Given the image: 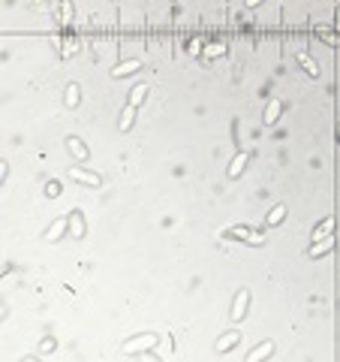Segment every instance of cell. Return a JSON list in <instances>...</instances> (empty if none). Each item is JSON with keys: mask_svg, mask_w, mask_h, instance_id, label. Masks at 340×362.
Instances as JSON below:
<instances>
[{"mask_svg": "<svg viewBox=\"0 0 340 362\" xmlns=\"http://www.w3.org/2000/svg\"><path fill=\"white\" fill-rule=\"evenodd\" d=\"M154 344H157L154 335H139V338H133V341L124 344V353H142V350H150Z\"/></svg>", "mask_w": 340, "mask_h": 362, "instance_id": "6da1fadb", "label": "cell"}, {"mask_svg": "<svg viewBox=\"0 0 340 362\" xmlns=\"http://www.w3.org/2000/svg\"><path fill=\"white\" fill-rule=\"evenodd\" d=\"M229 236L244 239V241H250V244H262V241H265L259 233H253V230H247V227H232V230H229Z\"/></svg>", "mask_w": 340, "mask_h": 362, "instance_id": "7a4b0ae2", "label": "cell"}, {"mask_svg": "<svg viewBox=\"0 0 340 362\" xmlns=\"http://www.w3.org/2000/svg\"><path fill=\"white\" fill-rule=\"evenodd\" d=\"M69 178H72V181H82V184H91V187H97V184H99V175L85 172V169H69Z\"/></svg>", "mask_w": 340, "mask_h": 362, "instance_id": "3957f363", "label": "cell"}, {"mask_svg": "<svg viewBox=\"0 0 340 362\" xmlns=\"http://www.w3.org/2000/svg\"><path fill=\"white\" fill-rule=\"evenodd\" d=\"M334 247V239L331 236H325V239H316V244L310 247V257H322V253H328Z\"/></svg>", "mask_w": 340, "mask_h": 362, "instance_id": "277c9868", "label": "cell"}, {"mask_svg": "<svg viewBox=\"0 0 340 362\" xmlns=\"http://www.w3.org/2000/svg\"><path fill=\"white\" fill-rule=\"evenodd\" d=\"M247 290H241L238 299H235V308H232V320H244V311H247Z\"/></svg>", "mask_w": 340, "mask_h": 362, "instance_id": "5b68a950", "label": "cell"}, {"mask_svg": "<svg viewBox=\"0 0 340 362\" xmlns=\"http://www.w3.org/2000/svg\"><path fill=\"white\" fill-rule=\"evenodd\" d=\"M280 112H283V103H280V100H271L268 109H265V124H277Z\"/></svg>", "mask_w": 340, "mask_h": 362, "instance_id": "8992f818", "label": "cell"}, {"mask_svg": "<svg viewBox=\"0 0 340 362\" xmlns=\"http://www.w3.org/2000/svg\"><path fill=\"white\" fill-rule=\"evenodd\" d=\"M295 58H298V63L304 66V69L310 72V76H319V66H316V60H313L310 55H304V52H295Z\"/></svg>", "mask_w": 340, "mask_h": 362, "instance_id": "52a82bcc", "label": "cell"}, {"mask_svg": "<svg viewBox=\"0 0 340 362\" xmlns=\"http://www.w3.org/2000/svg\"><path fill=\"white\" fill-rule=\"evenodd\" d=\"M66 145H69V151L75 154V160H85V157H88V148L82 145V139H75V136H72V139H66Z\"/></svg>", "mask_w": 340, "mask_h": 362, "instance_id": "ba28073f", "label": "cell"}, {"mask_svg": "<svg viewBox=\"0 0 340 362\" xmlns=\"http://www.w3.org/2000/svg\"><path fill=\"white\" fill-rule=\"evenodd\" d=\"M244 166H247V154L241 151V154H235V160H232V166H229V178H238V175L244 172Z\"/></svg>", "mask_w": 340, "mask_h": 362, "instance_id": "9c48e42d", "label": "cell"}, {"mask_svg": "<svg viewBox=\"0 0 340 362\" xmlns=\"http://www.w3.org/2000/svg\"><path fill=\"white\" fill-rule=\"evenodd\" d=\"M238 338H241L238 332H229V335H223V341H217V350H220V353H226V350H232V347L238 344Z\"/></svg>", "mask_w": 340, "mask_h": 362, "instance_id": "30bf717a", "label": "cell"}, {"mask_svg": "<svg viewBox=\"0 0 340 362\" xmlns=\"http://www.w3.org/2000/svg\"><path fill=\"white\" fill-rule=\"evenodd\" d=\"M139 66H142V60H127V63H121V66H115V72H111V76H118V79H121V76H130V72L139 69Z\"/></svg>", "mask_w": 340, "mask_h": 362, "instance_id": "8fae6325", "label": "cell"}, {"mask_svg": "<svg viewBox=\"0 0 340 362\" xmlns=\"http://www.w3.org/2000/svg\"><path fill=\"white\" fill-rule=\"evenodd\" d=\"M136 109H139V106H133V103H130V106L124 109V115H121V130H130V127H133V118H136Z\"/></svg>", "mask_w": 340, "mask_h": 362, "instance_id": "7c38bea8", "label": "cell"}, {"mask_svg": "<svg viewBox=\"0 0 340 362\" xmlns=\"http://www.w3.org/2000/svg\"><path fill=\"white\" fill-rule=\"evenodd\" d=\"M271 350H274V344H271V341H265V344H259L256 350H250V356H247V359H250V362H253V359H262V356H268Z\"/></svg>", "mask_w": 340, "mask_h": 362, "instance_id": "4fadbf2b", "label": "cell"}, {"mask_svg": "<svg viewBox=\"0 0 340 362\" xmlns=\"http://www.w3.org/2000/svg\"><path fill=\"white\" fill-rule=\"evenodd\" d=\"M63 230H66V221L60 217V221H57V224H54V227L46 233V239H49V241H54V239H60V236H63Z\"/></svg>", "mask_w": 340, "mask_h": 362, "instance_id": "5bb4252c", "label": "cell"}, {"mask_svg": "<svg viewBox=\"0 0 340 362\" xmlns=\"http://www.w3.org/2000/svg\"><path fill=\"white\" fill-rule=\"evenodd\" d=\"M145 94H147V88H145V85H136V88H133V94H130V103H133V106H142Z\"/></svg>", "mask_w": 340, "mask_h": 362, "instance_id": "9a60e30c", "label": "cell"}, {"mask_svg": "<svg viewBox=\"0 0 340 362\" xmlns=\"http://www.w3.org/2000/svg\"><path fill=\"white\" fill-rule=\"evenodd\" d=\"M331 230H334V217H325V221H322V227L316 230V236H313V239H325Z\"/></svg>", "mask_w": 340, "mask_h": 362, "instance_id": "2e32d148", "label": "cell"}, {"mask_svg": "<svg viewBox=\"0 0 340 362\" xmlns=\"http://www.w3.org/2000/svg\"><path fill=\"white\" fill-rule=\"evenodd\" d=\"M283 214H286V208H283V205H277V208H274V211H271V214H268V217H265V221H268V224H271V227H277V224H280V221H283Z\"/></svg>", "mask_w": 340, "mask_h": 362, "instance_id": "e0dca14e", "label": "cell"}, {"mask_svg": "<svg viewBox=\"0 0 340 362\" xmlns=\"http://www.w3.org/2000/svg\"><path fill=\"white\" fill-rule=\"evenodd\" d=\"M75 103H79V88L69 85V88H66V106H75Z\"/></svg>", "mask_w": 340, "mask_h": 362, "instance_id": "ac0fdd59", "label": "cell"}, {"mask_svg": "<svg viewBox=\"0 0 340 362\" xmlns=\"http://www.w3.org/2000/svg\"><path fill=\"white\" fill-rule=\"evenodd\" d=\"M60 15H63V24H69V18H72V6H69V0H63V9H60Z\"/></svg>", "mask_w": 340, "mask_h": 362, "instance_id": "d6986e66", "label": "cell"}, {"mask_svg": "<svg viewBox=\"0 0 340 362\" xmlns=\"http://www.w3.org/2000/svg\"><path fill=\"white\" fill-rule=\"evenodd\" d=\"M244 3H247V6H259V3H262V0H244Z\"/></svg>", "mask_w": 340, "mask_h": 362, "instance_id": "ffe728a7", "label": "cell"}, {"mask_svg": "<svg viewBox=\"0 0 340 362\" xmlns=\"http://www.w3.org/2000/svg\"><path fill=\"white\" fill-rule=\"evenodd\" d=\"M337 27H340V12H337Z\"/></svg>", "mask_w": 340, "mask_h": 362, "instance_id": "44dd1931", "label": "cell"}]
</instances>
